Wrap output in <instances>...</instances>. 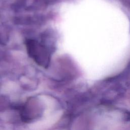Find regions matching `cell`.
<instances>
[{"label":"cell","mask_w":130,"mask_h":130,"mask_svg":"<svg viewBox=\"0 0 130 130\" xmlns=\"http://www.w3.org/2000/svg\"><path fill=\"white\" fill-rule=\"evenodd\" d=\"M26 48L30 56L39 65L46 67L49 63L50 55L47 49L38 42L28 40Z\"/></svg>","instance_id":"6da1fadb"}]
</instances>
